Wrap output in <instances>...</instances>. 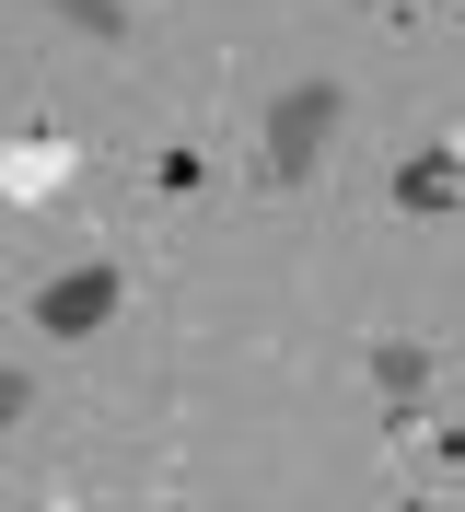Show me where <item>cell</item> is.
Masks as SVG:
<instances>
[{
  "label": "cell",
  "mask_w": 465,
  "mask_h": 512,
  "mask_svg": "<svg viewBox=\"0 0 465 512\" xmlns=\"http://www.w3.org/2000/svg\"><path fill=\"white\" fill-rule=\"evenodd\" d=\"M314 128H338V94H326V82L279 94V117H268V163H279V175H303V163H314Z\"/></svg>",
  "instance_id": "cell-1"
},
{
  "label": "cell",
  "mask_w": 465,
  "mask_h": 512,
  "mask_svg": "<svg viewBox=\"0 0 465 512\" xmlns=\"http://www.w3.org/2000/svg\"><path fill=\"white\" fill-rule=\"evenodd\" d=\"M105 303H117V268H82V280H59V291H47V326H59V338H82Z\"/></svg>",
  "instance_id": "cell-2"
},
{
  "label": "cell",
  "mask_w": 465,
  "mask_h": 512,
  "mask_svg": "<svg viewBox=\"0 0 465 512\" xmlns=\"http://www.w3.org/2000/svg\"><path fill=\"white\" fill-rule=\"evenodd\" d=\"M70 12H82V24H117V12H105V0H70Z\"/></svg>",
  "instance_id": "cell-3"
}]
</instances>
